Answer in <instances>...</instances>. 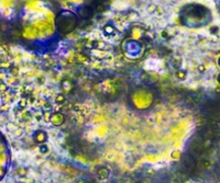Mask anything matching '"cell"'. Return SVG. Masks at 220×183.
<instances>
[{
	"mask_svg": "<svg viewBox=\"0 0 220 183\" xmlns=\"http://www.w3.org/2000/svg\"><path fill=\"white\" fill-rule=\"evenodd\" d=\"M56 24H57L58 30L61 32H71L76 27L77 24V18L74 13L70 11H63L58 14L56 19Z\"/></svg>",
	"mask_w": 220,
	"mask_h": 183,
	"instance_id": "6da1fadb",
	"label": "cell"
}]
</instances>
